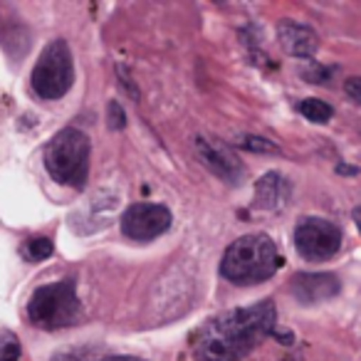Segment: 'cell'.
I'll return each instance as SVG.
<instances>
[{
    "label": "cell",
    "mask_w": 361,
    "mask_h": 361,
    "mask_svg": "<svg viewBox=\"0 0 361 361\" xmlns=\"http://www.w3.org/2000/svg\"><path fill=\"white\" fill-rule=\"evenodd\" d=\"M290 193L292 186L290 180L280 173H265L260 180L255 183V208L262 211H280L290 203Z\"/></svg>",
    "instance_id": "obj_11"
},
{
    "label": "cell",
    "mask_w": 361,
    "mask_h": 361,
    "mask_svg": "<svg viewBox=\"0 0 361 361\" xmlns=\"http://www.w3.org/2000/svg\"><path fill=\"white\" fill-rule=\"evenodd\" d=\"M277 40H280L282 50L292 57H300V60H307L317 52L319 47V37L312 30L310 25H302V23L295 20H282L277 25Z\"/></svg>",
    "instance_id": "obj_10"
},
{
    "label": "cell",
    "mask_w": 361,
    "mask_h": 361,
    "mask_svg": "<svg viewBox=\"0 0 361 361\" xmlns=\"http://www.w3.org/2000/svg\"><path fill=\"white\" fill-rule=\"evenodd\" d=\"M52 255V240L47 235H32L25 240L23 245V257L30 262H40V260H47Z\"/></svg>",
    "instance_id": "obj_13"
},
{
    "label": "cell",
    "mask_w": 361,
    "mask_h": 361,
    "mask_svg": "<svg viewBox=\"0 0 361 361\" xmlns=\"http://www.w3.org/2000/svg\"><path fill=\"white\" fill-rule=\"evenodd\" d=\"M243 149H250V151H267V154H277V146L272 141H267L265 136H243L240 139Z\"/></svg>",
    "instance_id": "obj_15"
},
{
    "label": "cell",
    "mask_w": 361,
    "mask_h": 361,
    "mask_svg": "<svg viewBox=\"0 0 361 361\" xmlns=\"http://www.w3.org/2000/svg\"><path fill=\"white\" fill-rule=\"evenodd\" d=\"M20 356V344L18 339L6 331V334H0V361H16Z\"/></svg>",
    "instance_id": "obj_14"
},
{
    "label": "cell",
    "mask_w": 361,
    "mask_h": 361,
    "mask_svg": "<svg viewBox=\"0 0 361 361\" xmlns=\"http://www.w3.org/2000/svg\"><path fill=\"white\" fill-rule=\"evenodd\" d=\"M295 109L300 111V114L305 116V119L314 121V124H326V121L331 119V114H334V109H331V106L326 104V102L314 99V97H310V99L297 102Z\"/></svg>",
    "instance_id": "obj_12"
},
{
    "label": "cell",
    "mask_w": 361,
    "mask_h": 361,
    "mask_svg": "<svg viewBox=\"0 0 361 361\" xmlns=\"http://www.w3.org/2000/svg\"><path fill=\"white\" fill-rule=\"evenodd\" d=\"M45 169L50 176L70 188H82L90 173V139L80 129H62L47 141L45 154Z\"/></svg>",
    "instance_id": "obj_3"
},
{
    "label": "cell",
    "mask_w": 361,
    "mask_h": 361,
    "mask_svg": "<svg viewBox=\"0 0 361 361\" xmlns=\"http://www.w3.org/2000/svg\"><path fill=\"white\" fill-rule=\"evenodd\" d=\"M290 290H292V295L297 297V302H302V305H314V302H322V300H331V297L341 290V285L329 272H326V275L302 272V275L292 277Z\"/></svg>",
    "instance_id": "obj_9"
},
{
    "label": "cell",
    "mask_w": 361,
    "mask_h": 361,
    "mask_svg": "<svg viewBox=\"0 0 361 361\" xmlns=\"http://www.w3.org/2000/svg\"><path fill=\"white\" fill-rule=\"evenodd\" d=\"M75 82V62H72V50L65 40H52L40 52L32 70V90L40 99L55 102L65 97L72 90Z\"/></svg>",
    "instance_id": "obj_5"
},
{
    "label": "cell",
    "mask_w": 361,
    "mask_h": 361,
    "mask_svg": "<svg viewBox=\"0 0 361 361\" xmlns=\"http://www.w3.org/2000/svg\"><path fill=\"white\" fill-rule=\"evenodd\" d=\"M102 361H141V359H136V356H106Z\"/></svg>",
    "instance_id": "obj_19"
},
{
    "label": "cell",
    "mask_w": 361,
    "mask_h": 361,
    "mask_svg": "<svg viewBox=\"0 0 361 361\" xmlns=\"http://www.w3.org/2000/svg\"><path fill=\"white\" fill-rule=\"evenodd\" d=\"M196 156L208 171H213L218 178L228 183H240V178L245 176V166L238 159V154L216 136H196Z\"/></svg>",
    "instance_id": "obj_8"
},
{
    "label": "cell",
    "mask_w": 361,
    "mask_h": 361,
    "mask_svg": "<svg viewBox=\"0 0 361 361\" xmlns=\"http://www.w3.org/2000/svg\"><path fill=\"white\" fill-rule=\"evenodd\" d=\"M282 265L275 243L265 233H250L228 245L221 260V275L231 285L252 287L270 280Z\"/></svg>",
    "instance_id": "obj_2"
},
{
    "label": "cell",
    "mask_w": 361,
    "mask_h": 361,
    "mask_svg": "<svg viewBox=\"0 0 361 361\" xmlns=\"http://www.w3.org/2000/svg\"><path fill=\"white\" fill-rule=\"evenodd\" d=\"M295 247L310 262L329 260L341 247V231L324 218H302L295 228Z\"/></svg>",
    "instance_id": "obj_6"
},
{
    "label": "cell",
    "mask_w": 361,
    "mask_h": 361,
    "mask_svg": "<svg viewBox=\"0 0 361 361\" xmlns=\"http://www.w3.org/2000/svg\"><path fill=\"white\" fill-rule=\"evenodd\" d=\"M275 305L270 300L252 307H238L213 317L196 336L198 361H240L265 339L275 324Z\"/></svg>",
    "instance_id": "obj_1"
},
{
    "label": "cell",
    "mask_w": 361,
    "mask_h": 361,
    "mask_svg": "<svg viewBox=\"0 0 361 361\" xmlns=\"http://www.w3.org/2000/svg\"><path fill=\"white\" fill-rule=\"evenodd\" d=\"M27 317L40 329H62L80 322L82 305L72 282H52L32 295L27 305Z\"/></svg>",
    "instance_id": "obj_4"
},
{
    "label": "cell",
    "mask_w": 361,
    "mask_h": 361,
    "mask_svg": "<svg viewBox=\"0 0 361 361\" xmlns=\"http://www.w3.org/2000/svg\"><path fill=\"white\" fill-rule=\"evenodd\" d=\"M109 111H111V129H121V126H124V114H121L119 104H116V102H111Z\"/></svg>",
    "instance_id": "obj_17"
},
{
    "label": "cell",
    "mask_w": 361,
    "mask_h": 361,
    "mask_svg": "<svg viewBox=\"0 0 361 361\" xmlns=\"http://www.w3.org/2000/svg\"><path fill=\"white\" fill-rule=\"evenodd\" d=\"M346 94H349L351 102H361V80L359 77H351L346 82Z\"/></svg>",
    "instance_id": "obj_16"
},
{
    "label": "cell",
    "mask_w": 361,
    "mask_h": 361,
    "mask_svg": "<svg viewBox=\"0 0 361 361\" xmlns=\"http://www.w3.org/2000/svg\"><path fill=\"white\" fill-rule=\"evenodd\" d=\"M171 228V211L159 203H134L121 216V233L131 240H154Z\"/></svg>",
    "instance_id": "obj_7"
},
{
    "label": "cell",
    "mask_w": 361,
    "mask_h": 361,
    "mask_svg": "<svg viewBox=\"0 0 361 361\" xmlns=\"http://www.w3.org/2000/svg\"><path fill=\"white\" fill-rule=\"evenodd\" d=\"M52 361H82L75 351H60V354L52 356Z\"/></svg>",
    "instance_id": "obj_18"
}]
</instances>
